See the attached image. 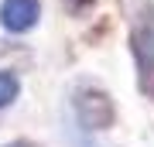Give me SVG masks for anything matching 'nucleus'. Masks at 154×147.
<instances>
[{"mask_svg": "<svg viewBox=\"0 0 154 147\" xmlns=\"http://www.w3.org/2000/svg\"><path fill=\"white\" fill-rule=\"evenodd\" d=\"M130 51H134V65H137L140 89L154 96V7H144V11L134 17Z\"/></svg>", "mask_w": 154, "mask_h": 147, "instance_id": "obj_2", "label": "nucleus"}, {"mask_svg": "<svg viewBox=\"0 0 154 147\" xmlns=\"http://www.w3.org/2000/svg\"><path fill=\"white\" fill-rule=\"evenodd\" d=\"M17 96H21V79L11 69H0V109H7Z\"/></svg>", "mask_w": 154, "mask_h": 147, "instance_id": "obj_4", "label": "nucleus"}, {"mask_svg": "<svg viewBox=\"0 0 154 147\" xmlns=\"http://www.w3.org/2000/svg\"><path fill=\"white\" fill-rule=\"evenodd\" d=\"M65 4L72 7V11H82V7H89V4H93V0H65Z\"/></svg>", "mask_w": 154, "mask_h": 147, "instance_id": "obj_6", "label": "nucleus"}, {"mask_svg": "<svg viewBox=\"0 0 154 147\" xmlns=\"http://www.w3.org/2000/svg\"><path fill=\"white\" fill-rule=\"evenodd\" d=\"M72 120L82 133H103L110 130L113 120H116V103L113 96L106 93L103 86H96V82H79L75 89H72Z\"/></svg>", "mask_w": 154, "mask_h": 147, "instance_id": "obj_1", "label": "nucleus"}, {"mask_svg": "<svg viewBox=\"0 0 154 147\" xmlns=\"http://www.w3.org/2000/svg\"><path fill=\"white\" fill-rule=\"evenodd\" d=\"M0 147H38L34 140H7V144H0Z\"/></svg>", "mask_w": 154, "mask_h": 147, "instance_id": "obj_5", "label": "nucleus"}, {"mask_svg": "<svg viewBox=\"0 0 154 147\" xmlns=\"http://www.w3.org/2000/svg\"><path fill=\"white\" fill-rule=\"evenodd\" d=\"M41 0H0V27L11 34H24L38 24Z\"/></svg>", "mask_w": 154, "mask_h": 147, "instance_id": "obj_3", "label": "nucleus"}]
</instances>
